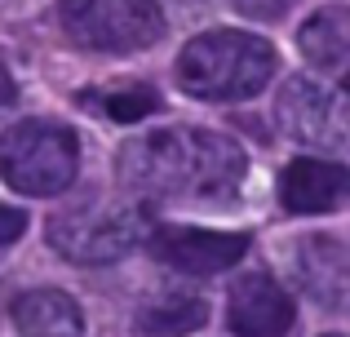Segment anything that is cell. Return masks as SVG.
Segmentation results:
<instances>
[{
    "label": "cell",
    "mask_w": 350,
    "mask_h": 337,
    "mask_svg": "<svg viewBox=\"0 0 350 337\" xmlns=\"http://www.w3.org/2000/svg\"><path fill=\"white\" fill-rule=\"evenodd\" d=\"M248 173V156L217 129L173 124L124 142L120 178L137 200H196L226 204L239 196Z\"/></svg>",
    "instance_id": "1"
},
{
    "label": "cell",
    "mask_w": 350,
    "mask_h": 337,
    "mask_svg": "<svg viewBox=\"0 0 350 337\" xmlns=\"http://www.w3.org/2000/svg\"><path fill=\"white\" fill-rule=\"evenodd\" d=\"M280 53L248 31H204L178 53V85L204 103H239L271 85Z\"/></svg>",
    "instance_id": "2"
},
{
    "label": "cell",
    "mask_w": 350,
    "mask_h": 337,
    "mask_svg": "<svg viewBox=\"0 0 350 337\" xmlns=\"http://www.w3.org/2000/svg\"><path fill=\"white\" fill-rule=\"evenodd\" d=\"M80 173V142L58 120H18L0 133V178L18 196H58Z\"/></svg>",
    "instance_id": "3"
},
{
    "label": "cell",
    "mask_w": 350,
    "mask_h": 337,
    "mask_svg": "<svg viewBox=\"0 0 350 337\" xmlns=\"http://www.w3.org/2000/svg\"><path fill=\"white\" fill-rule=\"evenodd\" d=\"M146 235H151V226H146L142 204H85L67 208L49 222L53 253H62L67 262H80V267L120 262L137 244H146Z\"/></svg>",
    "instance_id": "4"
},
{
    "label": "cell",
    "mask_w": 350,
    "mask_h": 337,
    "mask_svg": "<svg viewBox=\"0 0 350 337\" xmlns=\"http://www.w3.org/2000/svg\"><path fill=\"white\" fill-rule=\"evenodd\" d=\"M62 31L94 53H133L164 36L160 0H58Z\"/></svg>",
    "instance_id": "5"
},
{
    "label": "cell",
    "mask_w": 350,
    "mask_h": 337,
    "mask_svg": "<svg viewBox=\"0 0 350 337\" xmlns=\"http://www.w3.org/2000/svg\"><path fill=\"white\" fill-rule=\"evenodd\" d=\"M280 124L297 142L350 151V71L337 80H293L280 98Z\"/></svg>",
    "instance_id": "6"
},
{
    "label": "cell",
    "mask_w": 350,
    "mask_h": 337,
    "mask_svg": "<svg viewBox=\"0 0 350 337\" xmlns=\"http://www.w3.org/2000/svg\"><path fill=\"white\" fill-rule=\"evenodd\" d=\"M146 249L155 262L182 271V275H217L244 258L248 235L208 231V226H155L146 235Z\"/></svg>",
    "instance_id": "7"
},
{
    "label": "cell",
    "mask_w": 350,
    "mask_h": 337,
    "mask_svg": "<svg viewBox=\"0 0 350 337\" xmlns=\"http://www.w3.org/2000/svg\"><path fill=\"white\" fill-rule=\"evenodd\" d=\"M226 320L239 337H284L293 329V297L262 271H248L231 284Z\"/></svg>",
    "instance_id": "8"
},
{
    "label": "cell",
    "mask_w": 350,
    "mask_h": 337,
    "mask_svg": "<svg viewBox=\"0 0 350 337\" xmlns=\"http://www.w3.org/2000/svg\"><path fill=\"white\" fill-rule=\"evenodd\" d=\"M297 280L310 302L328 311H350V244L337 235H306L293 253Z\"/></svg>",
    "instance_id": "9"
},
{
    "label": "cell",
    "mask_w": 350,
    "mask_h": 337,
    "mask_svg": "<svg viewBox=\"0 0 350 337\" xmlns=\"http://www.w3.org/2000/svg\"><path fill=\"white\" fill-rule=\"evenodd\" d=\"M280 200L288 213L306 217V213H333L342 200H350V169L333 165V160H315L301 156L284 169L280 178Z\"/></svg>",
    "instance_id": "10"
},
{
    "label": "cell",
    "mask_w": 350,
    "mask_h": 337,
    "mask_svg": "<svg viewBox=\"0 0 350 337\" xmlns=\"http://www.w3.org/2000/svg\"><path fill=\"white\" fill-rule=\"evenodd\" d=\"M9 315L23 337H80V329H85L76 297L58 293V288H31V293L14 297Z\"/></svg>",
    "instance_id": "11"
},
{
    "label": "cell",
    "mask_w": 350,
    "mask_h": 337,
    "mask_svg": "<svg viewBox=\"0 0 350 337\" xmlns=\"http://www.w3.org/2000/svg\"><path fill=\"white\" fill-rule=\"evenodd\" d=\"M297 49L315 67H342L350 62V5H324L301 23Z\"/></svg>",
    "instance_id": "12"
},
{
    "label": "cell",
    "mask_w": 350,
    "mask_h": 337,
    "mask_svg": "<svg viewBox=\"0 0 350 337\" xmlns=\"http://www.w3.org/2000/svg\"><path fill=\"white\" fill-rule=\"evenodd\" d=\"M208 320V302L200 293H160L137 311V329L151 337H187Z\"/></svg>",
    "instance_id": "13"
},
{
    "label": "cell",
    "mask_w": 350,
    "mask_h": 337,
    "mask_svg": "<svg viewBox=\"0 0 350 337\" xmlns=\"http://www.w3.org/2000/svg\"><path fill=\"white\" fill-rule=\"evenodd\" d=\"M160 107L155 89H116V94L103 98V111L120 124H133V120H146V116Z\"/></svg>",
    "instance_id": "14"
},
{
    "label": "cell",
    "mask_w": 350,
    "mask_h": 337,
    "mask_svg": "<svg viewBox=\"0 0 350 337\" xmlns=\"http://www.w3.org/2000/svg\"><path fill=\"white\" fill-rule=\"evenodd\" d=\"M23 231H27V213H23V208L0 204V249H5V244H14Z\"/></svg>",
    "instance_id": "15"
},
{
    "label": "cell",
    "mask_w": 350,
    "mask_h": 337,
    "mask_svg": "<svg viewBox=\"0 0 350 337\" xmlns=\"http://www.w3.org/2000/svg\"><path fill=\"white\" fill-rule=\"evenodd\" d=\"M239 9H248V14H262V18H271V14H284V9L293 5V0H235Z\"/></svg>",
    "instance_id": "16"
},
{
    "label": "cell",
    "mask_w": 350,
    "mask_h": 337,
    "mask_svg": "<svg viewBox=\"0 0 350 337\" xmlns=\"http://www.w3.org/2000/svg\"><path fill=\"white\" fill-rule=\"evenodd\" d=\"M14 103V76H9V67L0 62V107Z\"/></svg>",
    "instance_id": "17"
},
{
    "label": "cell",
    "mask_w": 350,
    "mask_h": 337,
    "mask_svg": "<svg viewBox=\"0 0 350 337\" xmlns=\"http://www.w3.org/2000/svg\"><path fill=\"white\" fill-rule=\"evenodd\" d=\"M324 337H342V333H324Z\"/></svg>",
    "instance_id": "18"
}]
</instances>
